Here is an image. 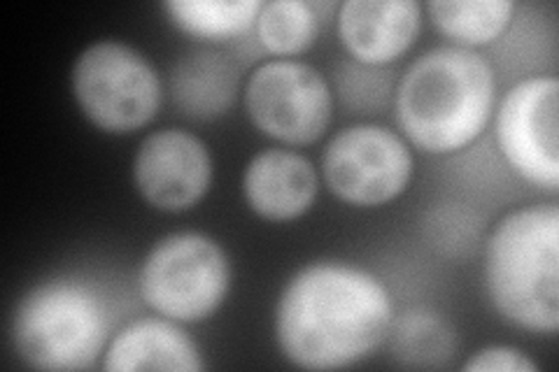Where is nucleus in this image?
<instances>
[{
    "instance_id": "obj_7",
    "label": "nucleus",
    "mask_w": 559,
    "mask_h": 372,
    "mask_svg": "<svg viewBox=\"0 0 559 372\" xmlns=\"http://www.w3.org/2000/svg\"><path fill=\"white\" fill-rule=\"evenodd\" d=\"M245 108L269 137L285 145H312L329 129L334 98L318 68L275 59L261 63L245 84Z\"/></svg>"
},
{
    "instance_id": "obj_3",
    "label": "nucleus",
    "mask_w": 559,
    "mask_h": 372,
    "mask_svg": "<svg viewBox=\"0 0 559 372\" xmlns=\"http://www.w3.org/2000/svg\"><path fill=\"white\" fill-rule=\"evenodd\" d=\"M485 287L497 312L534 333L559 326V209L555 203L509 212L487 238Z\"/></svg>"
},
{
    "instance_id": "obj_1",
    "label": "nucleus",
    "mask_w": 559,
    "mask_h": 372,
    "mask_svg": "<svg viewBox=\"0 0 559 372\" xmlns=\"http://www.w3.org/2000/svg\"><path fill=\"white\" fill-rule=\"evenodd\" d=\"M390 291L369 271L318 261L296 273L280 293L275 338L285 359L306 370L349 368L390 335Z\"/></svg>"
},
{
    "instance_id": "obj_17",
    "label": "nucleus",
    "mask_w": 559,
    "mask_h": 372,
    "mask_svg": "<svg viewBox=\"0 0 559 372\" xmlns=\"http://www.w3.org/2000/svg\"><path fill=\"white\" fill-rule=\"evenodd\" d=\"M454 345L450 324L427 308L406 312L394 331V357L408 368H443L454 357Z\"/></svg>"
},
{
    "instance_id": "obj_5",
    "label": "nucleus",
    "mask_w": 559,
    "mask_h": 372,
    "mask_svg": "<svg viewBox=\"0 0 559 372\" xmlns=\"http://www.w3.org/2000/svg\"><path fill=\"white\" fill-rule=\"evenodd\" d=\"M73 96L84 117L105 133L143 129L162 108L156 68L127 43L100 40L73 65Z\"/></svg>"
},
{
    "instance_id": "obj_4",
    "label": "nucleus",
    "mask_w": 559,
    "mask_h": 372,
    "mask_svg": "<svg viewBox=\"0 0 559 372\" xmlns=\"http://www.w3.org/2000/svg\"><path fill=\"white\" fill-rule=\"evenodd\" d=\"M108 319L98 296L78 279H49L16 305L12 343L35 370H86L100 357Z\"/></svg>"
},
{
    "instance_id": "obj_16",
    "label": "nucleus",
    "mask_w": 559,
    "mask_h": 372,
    "mask_svg": "<svg viewBox=\"0 0 559 372\" xmlns=\"http://www.w3.org/2000/svg\"><path fill=\"white\" fill-rule=\"evenodd\" d=\"M261 3L240 0V3H222V0H170L164 10L180 31L201 40H226L234 35L248 33L259 14Z\"/></svg>"
},
{
    "instance_id": "obj_18",
    "label": "nucleus",
    "mask_w": 559,
    "mask_h": 372,
    "mask_svg": "<svg viewBox=\"0 0 559 372\" xmlns=\"http://www.w3.org/2000/svg\"><path fill=\"white\" fill-rule=\"evenodd\" d=\"M259 43L277 57L306 51L318 38V14L306 0H269L257 14Z\"/></svg>"
},
{
    "instance_id": "obj_12",
    "label": "nucleus",
    "mask_w": 559,
    "mask_h": 372,
    "mask_svg": "<svg viewBox=\"0 0 559 372\" xmlns=\"http://www.w3.org/2000/svg\"><path fill=\"white\" fill-rule=\"evenodd\" d=\"M318 187L312 164L289 149L259 152L242 175L245 201L269 221L304 217L318 199Z\"/></svg>"
},
{
    "instance_id": "obj_11",
    "label": "nucleus",
    "mask_w": 559,
    "mask_h": 372,
    "mask_svg": "<svg viewBox=\"0 0 559 372\" xmlns=\"http://www.w3.org/2000/svg\"><path fill=\"white\" fill-rule=\"evenodd\" d=\"M423 28L417 0H347L338 10V33L349 57L364 65L392 63L415 45Z\"/></svg>"
},
{
    "instance_id": "obj_15",
    "label": "nucleus",
    "mask_w": 559,
    "mask_h": 372,
    "mask_svg": "<svg viewBox=\"0 0 559 372\" xmlns=\"http://www.w3.org/2000/svg\"><path fill=\"white\" fill-rule=\"evenodd\" d=\"M427 10L436 28L471 49L499 38L513 20L515 3L511 0H433Z\"/></svg>"
},
{
    "instance_id": "obj_6",
    "label": "nucleus",
    "mask_w": 559,
    "mask_h": 372,
    "mask_svg": "<svg viewBox=\"0 0 559 372\" xmlns=\"http://www.w3.org/2000/svg\"><path fill=\"white\" fill-rule=\"evenodd\" d=\"M231 285L229 256L203 233H173L152 247L140 268L145 303L173 322L199 324L213 314Z\"/></svg>"
},
{
    "instance_id": "obj_9",
    "label": "nucleus",
    "mask_w": 559,
    "mask_h": 372,
    "mask_svg": "<svg viewBox=\"0 0 559 372\" xmlns=\"http://www.w3.org/2000/svg\"><path fill=\"white\" fill-rule=\"evenodd\" d=\"M497 143L506 161L524 180L559 187V82L530 77L515 84L499 105Z\"/></svg>"
},
{
    "instance_id": "obj_2",
    "label": "nucleus",
    "mask_w": 559,
    "mask_h": 372,
    "mask_svg": "<svg viewBox=\"0 0 559 372\" xmlns=\"http://www.w3.org/2000/svg\"><path fill=\"white\" fill-rule=\"evenodd\" d=\"M495 70L468 47H436L415 59L396 88V119L429 154L464 149L495 108Z\"/></svg>"
},
{
    "instance_id": "obj_10",
    "label": "nucleus",
    "mask_w": 559,
    "mask_h": 372,
    "mask_svg": "<svg viewBox=\"0 0 559 372\" xmlns=\"http://www.w3.org/2000/svg\"><path fill=\"white\" fill-rule=\"evenodd\" d=\"M133 182L152 207L182 212L194 207L213 182V158L201 137L182 129L147 135L133 158Z\"/></svg>"
},
{
    "instance_id": "obj_19",
    "label": "nucleus",
    "mask_w": 559,
    "mask_h": 372,
    "mask_svg": "<svg viewBox=\"0 0 559 372\" xmlns=\"http://www.w3.org/2000/svg\"><path fill=\"white\" fill-rule=\"evenodd\" d=\"M464 370L468 372H536V363L527 357V353L513 349V347H485L476 351L464 363Z\"/></svg>"
},
{
    "instance_id": "obj_14",
    "label": "nucleus",
    "mask_w": 559,
    "mask_h": 372,
    "mask_svg": "<svg viewBox=\"0 0 559 372\" xmlns=\"http://www.w3.org/2000/svg\"><path fill=\"white\" fill-rule=\"evenodd\" d=\"M170 96L194 119H215L231 110L238 96V73L229 59L215 51L182 57L170 73Z\"/></svg>"
},
{
    "instance_id": "obj_8",
    "label": "nucleus",
    "mask_w": 559,
    "mask_h": 372,
    "mask_svg": "<svg viewBox=\"0 0 559 372\" xmlns=\"http://www.w3.org/2000/svg\"><path fill=\"white\" fill-rule=\"evenodd\" d=\"M322 172L336 199L378 207L399 199L413 180V154L394 131L359 123L331 137Z\"/></svg>"
},
{
    "instance_id": "obj_13",
    "label": "nucleus",
    "mask_w": 559,
    "mask_h": 372,
    "mask_svg": "<svg viewBox=\"0 0 559 372\" xmlns=\"http://www.w3.org/2000/svg\"><path fill=\"white\" fill-rule=\"evenodd\" d=\"M103 370L197 372L203 370V361L194 340L180 326H175L173 319L147 316L138 319L115 335L105 351Z\"/></svg>"
}]
</instances>
